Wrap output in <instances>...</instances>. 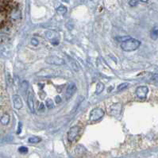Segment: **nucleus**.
<instances>
[{
	"instance_id": "nucleus-3",
	"label": "nucleus",
	"mask_w": 158,
	"mask_h": 158,
	"mask_svg": "<svg viewBox=\"0 0 158 158\" xmlns=\"http://www.w3.org/2000/svg\"><path fill=\"white\" fill-rule=\"evenodd\" d=\"M80 132V127L78 126H73L68 132V140L70 142H73V141L77 137Z\"/></svg>"
},
{
	"instance_id": "nucleus-6",
	"label": "nucleus",
	"mask_w": 158,
	"mask_h": 158,
	"mask_svg": "<svg viewBox=\"0 0 158 158\" xmlns=\"http://www.w3.org/2000/svg\"><path fill=\"white\" fill-rule=\"evenodd\" d=\"M45 37L49 39V41H51V42L55 45L59 43V42H58V34H57V32L51 31V30L47 31L45 33Z\"/></svg>"
},
{
	"instance_id": "nucleus-13",
	"label": "nucleus",
	"mask_w": 158,
	"mask_h": 158,
	"mask_svg": "<svg viewBox=\"0 0 158 158\" xmlns=\"http://www.w3.org/2000/svg\"><path fill=\"white\" fill-rule=\"evenodd\" d=\"M41 138L39 137H37V136H32V137H29L28 141L29 143H33V144H36V143H38L41 141Z\"/></svg>"
},
{
	"instance_id": "nucleus-10",
	"label": "nucleus",
	"mask_w": 158,
	"mask_h": 158,
	"mask_svg": "<svg viewBox=\"0 0 158 158\" xmlns=\"http://www.w3.org/2000/svg\"><path fill=\"white\" fill-rule=\"evenodd\" d=\"M27 103L30 111L34 112V98H33V95L31 92H29L28 98H27Z\"/></svg>"
},
{
	"instance_id": "nucleus-8",
	"label": "nucleus",
	"mask_w": 158,
	"mask_h": 158,
	"mask_svg": "<svg viewBox=\"0 0 158 158\" xmlns=\"http://www.w3.org/2000/svg\"><path fill=\"white\" fill-rule=\"evenodd\" d=\"M121 110H122V105L121 104L114 103L110 107V114L113 116L119 115L121 112Z\"/></svg>"
},
{
	"instance_id": "nucleus-7",
	"label": "nucleus",
	"mask_w": 158,
	"mask_h": 158,
	"mask_svg": "<svg viewBox=\"0 0 158 158\" xmlns=\"http://www.w3.org/2000/svg\"><path fill=\"white\" fill-rule=\"evenodd\" d=\"M13 104L14 108L17 110H20L22 108L23 106V103H22V99L18 95H14L13 96Z\"/></svg>"
},
{
	"instance_id": "nucleus-17",
	"label": "nucleus",
	"mask_w": 158,
	"mask_h": 158,
	"mask_svg": "<svg viewBox=\"0 0 158 158\" xmlns=\"http://www.w3.org/2000/svg\"><path fill=\"white\" fill-rule=\"evenodd\" d=\"M157 27H155V29H153V32H152V38L154 39V40H157Z\"/></svg>"
},
{
	"instance_id": "nucleus-21",
	"label": "nucleus",
	"mask_w": 158,
	"mask_h": 158,
	"mask_svg": "<svg viewBox=\"0 0 158 158\" xmlns=\"http://www.w3.org/2000/svg\"><path fill=\"white\" fill-rule=\"evenodd\" d=\"M31 43H32V45H34V46H37V45H38L39 42H38V41H37V39H36V38H32Z\"/></svg>"
},
{
	"instance_id": "nucleus-2",
	"label": "nucleus",
	"mask_w": 158,
	"mask_h": 158,
	"mask_svg": "<svg viewBox=\"0 0 158 158\" xmlns=\"http://www.w3.org/2000/svg\"><path fill=\"white\" fill-rule=\"evenodd\" d=\"M105 112L101 108H95L89 114V121L91 122H96L100 120L104 116Z\"/></svg>"
},
{
	"instance_id": "nucleus-20",
	"label": "nucleus",
	"mask_w": 158,
	"mask_h": 158,
	"mask_svg": "<svg viewBox=\"0 0 158 158\" xmlns=\"http://www.w3.org/2000/svg\"><path fill=\"white\" fill-rule=\"evenodd\" d=\"M28 82L26 80H24L23 82H22V88L23 89V90H26L27 88H28Z\"/></svg>"
},
{
	"instance_id": "nucleus-12",
	"label": "nucleus",
	"mask_w": 158,
	"mask_h": 158,
	"mask_svg": "<svg viewBox=\"0 0 158 158\" xmlns=\"http://www.w3.org/2000/svg\"><path fill=\"white\" fill-rule=\"evenodd\" d=\"M104 88H105V86L102 82H98L96 85V95H99L101 94L103 91Z\"/></svg>"
},
{
	"instance_id": "nucleus-14",
	"label": "nucleus",
	"mask_w": 158,
	"mask_h": 158,
	"mask_svg": "<svg viewBox=\"0 0 158 158\" xmlns=\"http://www.w3.org/2000/svg\"><path fill=\"white\" fill-rule=\"evenodd\" d=\"M11 17L14 19H18V18L21 17V13H20V11H18V9H15V10H14L12 14H11Z\"/></svg>"
},
{
	"instance_id": "nucleus-5",
	"label": "nucleus",
	"mask_w": 158,
	"mask_h": 158,
	"mask_svg": "<svg viewBox=\"0 0 158 158\" xmlns=\"http://www.w3.org/2000/svg\"><path fill=\"white\" fill-rule=\"evenodd\" d=\"M149 92V88L146 86H141L136 89V96L141 99L146 98Z\"/></svg>"
},
{
	"instance_id": "nucleus-11",
	"label": "nucleus",
	"mask_w": 158,
	"mask_h": 158,
	"mask_svg": "<svg viewBox=\"0 0 158 158\" xmlns=\"http://www.w3.org/2000/svg\"><path fill=\"white\" fill-rule=\"evenodd\" d=\"M10 119H11V118H10V115L6 113L5 114H3L2 115V117L0 118V122L2 123L3 125L6 126V125H7L9 122H10Z\"/></svg>"
},
{
	"instance_id": "nucleus-1",
	"label": "nucleus",
	"mask_w": 158,
	"mask_h": 158,
	"mask_svg": "<svg viewBox=\"0 0 158 158\" xmlns=\"http://www.w3.org/2000/svg\"><path fill=\"white\" fill-rule=\"evenodd\" d=\"M140 41L134 38H129L122 42L121 48L122 50H124L126 52H132V51L137 50L140 47Z\"/></svg>"
},
{
	"instance_id": "nucleus-22",
	"label": "nucleus",
	"mask_w": 158,
	"mask_h": 158,
	"mask_svg": "<svg viewBox=\"0 0 158 158\" xmlns=\"http://www.w3.org/2000/svg\"><path fill=\"white\" fill-rule=\"evenodd\" d=\"M21 131H22V124L19 122V123H18V131H17V134H19L21 133Z\"/></svg>"
},
{
	"instance_id": "nucleus-15",
	"label": "nucleus",
	"mask_w": 158,
	"mask_h": 158,
	"mask_svg": "<svg viewBox=\"0 0 158 158\" xmlns=\"http://www.w3.org/2000/svg\"><path fill=\"white\" fill-rule=\"evenodd\" d=\"M45 105H46V106L49 109H52V108L54 107V103H53L52 99H50V98H48L45 101Z\"/></svg>"
},
{
	"instance_id": "nucleus-9",
	"label": "nucleus",
	"mask_w": 158,
	"mask_h": 158,
	"mask_svg": "<svg viewBox=\"0 0 158 158\" xmlns=\"http://www.w3.org/2000/svg\"><path fill=\"white\" fill-rule=\"evenodd\" d=\"M76 85H75L74 83H70L69 85L68 86L67 89H66V96H67V98H70L75 93V91H76Z\"/></svg>"
},
{
	"instance_id": "nucleus-24",
	"label": "nucleus",
	"mask_w": 158,
	"mask_h": 158,
	"mask_svg": "<svg viewBox=\"0 0 158 158\" xmlns=\"http://www.w3.org/2000/svg\"><path fill=\"white\" fill-rule=\"evenodd\" d=\"M38 109L40 110V111H43V110L45 109V106H44V104L42 103H41L40 104V106H38Z\"/></svg>"
},
{
	"instance_id": "nucleus-18",
	"label": "nucleus",
	"mask_w": 158,
	"mask_h": 158,
	"mask_svg": "<svg viewBox=\"0 0 158 158\" xmlns=\"http://www.w3.org/2000/svg\"><path fill=\"white\" fill-rule=\"evenodd\" d=\"M127 86H128V84H127L126 83H122V84H120V85L118 86V90H119V91H121V90H124L125 88H127Z\"/></svg>"
},
{
	"instance_id": "nucleus-26",
	"label": "nucleus",
	"mask_w": 158,
	"mask_h": 158,
	"mask_svg": "<svg viewBox=\"0 0 158 158\" xmlns=\"http://www.w3.org/2000/svg\"><path fill=\"white\" fill-rule=\"evenodd\" d=\"M1 102H2V98H1V96H0V103H1Z\"/></svg>"
},
{
	"instance_id": "nucleus-19",
	"label": "nucleus",
	"mask_w": 158,
	"mask_h": 158,
	"mask_svg": "<svg viewBox=\"0 0 158 158\" xmlns=\"http://www.w3.org/2000/svg\"><path fill=\"white\" fill-rule=\"evenodd\" d=\"M18 151L20 152L21 153H26L27 152H28V149L26 147H24V146H22V147H20L19 149H18Z\"/></svg>"
},
{
	"instance_id": "nucleus-25",
	"label": "nucleus",
	"mask_w": 158,
	"mask_h": 158,
	"mask_svg": "<svg viewBox=\"0 0 158 158\" xmlns=\"http://www.w3.org/2000/svg\"><path fill=\"white\" fill-rule=\"evenodd\" d=\"M141 2H144V3H145V2H147L148 0H141Z\"/></svg>"
},
{
	"instance_id": "nucleus-16",
	"label": "nucleus",
	"mask_w": 158,
	"mask_h": 158,
	"mask_svg": "<svg viewBox=\"0 0 158 158\" xmlns=\"http://www.w3.org/2000/svg\"><path fill=\"white\" fill-rule=\"evenodd\" d=\"M57 12H58V13L61 14H65L66 12H67V8L65 7V6H60V7L57 9Z\"/></svg>"
},
{
	"instance_id": "nucleus-23",
	"label": "nucleus",
	"mask_w": 158,
	"mask_h": 158,
	"mask_svg": "<svg viewBox=\"0 0 158 158\" xmlns=\"http://www.w3.org/2000/svg\"><path fill=\"white\" fill-rule=\"evenodd\" d=\"M55 99H56V103H60V102H61V98H60V96H57Z\"/></svg>"
},
{
	"instance_id": "nucleus-4",
	"label": "nucleus",
	"mask_w": 158,
	"mask_h": 158,
	"mask_svg": "<svg viewBox=\"0 0 158 158\" xmlns=\"http://www.w3.org/2000/svg\"><path fill=\"white\" fill-rule=\"evenodd\" d=\"M45 62L49 65H63L65 64V61L62 58L57 57V56H50L45 59Z\"/></svg>"
}]
</instances>
